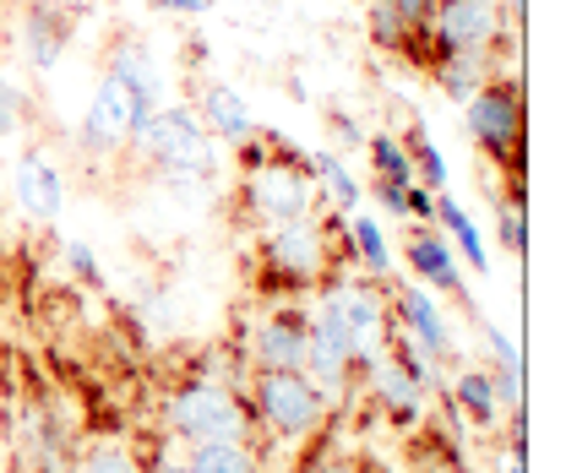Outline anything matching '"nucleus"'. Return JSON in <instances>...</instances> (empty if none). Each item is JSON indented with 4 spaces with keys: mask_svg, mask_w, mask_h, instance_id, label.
Segmentation results:
<instances>
[{
    "mask_svg": "<svg viewBox=\"0 0 566 473\" xmlns=\"http://www.w3.org/2000/svg\"><path fill=\"white\" fill-rule=\"evenodd\" d=\"M262 136H268L273 164L256 169V175H245V191H240L251 223H256V229H279V223H294V218H311V212H316L311 158H305L294 141H283L279 132H262Z\"/></svg>",
    "mask_w": 566,
    "mask_h": 473,
    "instance_id": "1",
    "label": "nucleus"
},
{
    "mask_svg": "<svg viewBox=\"0 0 566 473\" xmlns=\"http://www.w3.org/2000/svg\"><path fill=\"white\" fill-rule=\"evenodd\" d=\"M132 147H137L147 164H158L164 175L191 169V175H212V180H218L212 136H208L202 115H197L191 104H164V109H153V120L132 136Z\"/></svg>",
    "mask_w": 566,
    "mask_h": 473,
    "instance_id": "2",
    "label": "nucleus"
},
{
    "mask_svg": "<svg viewBox=\"0 0 566 473\" xmlns=\"http://www.w3.org/2000/svg\"><path fill=\"white\" fill-rule=\"evenodd\" d=\"M463 132L485 158L523 169V76L517 71L512 76H491L463 104Z\"/></svg>",
    "mask_w": 566,
    "mask_h": 473,
    "instance_id": "3",
    "label": "nucleus"
},
{
    "mask_svg": "<svg viewBox=\"0 0 566 473\" xmlns=\"http://www.w3.org/2000/svg\"><path fill=\"white\" fill-rule=\"evenodd\" d=\"M251 408L283 441H300V435H311V430L327 424V392L305 370H256Z\"/></svg>",
    "mask_w": 566,
    "mask_h": 473,
    "instance_id": "4",
    "label": "nucleus"
},
{
    "mask_svg": "<svg viewBox=\"0 0 566 473\" xmlns=\"http://www.w3.org/2000/svg\"><path fill=\"white\" fill-rule=\"evenodd\" d=\"M245 403L218 387V381H186L175 398H169V430L197 446V441H245Z\"/></svg>",
    "mask_w": 566,
    "mask_h": 473,
    "instance_id": "5",
    "label": "nucleus"
},
{
    "mask_svg": "<svg viewBox=\"0 0 566 473\" xmlns=\"http://www.w3.org/2000/svg\"><path fill=\"white\" fill-rule=\"evenodd\" d=\"M262 262L279 277L283 288H311L333 272V251H327V234H322V218H294V223H279L268 229L262 240Z\"/></svg>",
    "mask_w": 566,
    "mask_h": 473,
    "instance_id": "6",
    "label": "nucleus"
},
{
    "mask_svg": "<svg viewBox=\"0 0 566 473\" xmlns=\"http://www.w3.org/2000/svg\"><path fill=\"white\" fill-rule=\"evenodd\" d=\"M501 6L495 0H436L430 6V61H447V55H491L495 33H501Z\"/></svg>",
    "mask_w": 566,
    "mask_h": 473,
    "instance_id": "7",
    "label": "nucleus"
},
{
    "mask_svg": "<svg viewBox=\"0 0 566 473\" xmlns=\"http://www.w3.org/2000/svg\"><path fill=\"white\" fill-rule=\"evenodd\" d=\"M76 147L87 158H115L120 147H132V98L115 76H104L82 109V126H76Z\"/></svg>",
    "mask_w": 566,
    "mask_h": 473,
    "instance_id": "8",
    "label": "nucleus"
},
{
    "mask_svg": "<svg viewBox=\"0 0 566 473\" xmlns=\"http://www.w3.org/2000/svg\"><path fill=\"white\" fill-rule=\"evenodd\" d=\"M104 76H115L120 87H126V98H132V136L153 120V109H164V71L153 61V50L142 44V39H115V50H109V71Z\"/></svg>",
    "mask_w": 566,
    "mask_h": 473,
    "instance_id": "9",
    "label": "nucleus"
},
{
    "mask_svg": "<svg viewBox=\"0 0 566 473\" xmlns=\"http://www.w3.org/2000/svg\"><path fill=\"white\" fill-rule=\"evenodd\" d=\"M409 267L424 288L436 294H458L463 311H474V294L463 283V267H458V251L447 245V234H436L430 223H409Z\"/></svg>",
    "mask_w": 566,
    "mask_h": 473,
    "instance_id": "10",
    "label": "nucleus"
},
{
    "mask_svg": "<svg viewBox=\"0 0 566 473\" xmlns=\"http://www.w3.org/2000/svg\"><path fill=\"white\" fill-rule=\"evenodd\" d=\"M392 316H398V333L420 343L430 359H452V354H458L452 322L441 316V305L430 299V288H415V283H403V288L392 294Z\"/></svg>",
    "mask_w": 566,
    "mask_h": 473,
    "instance_id": "11",
    "label": "nucleus"
},
{
    "mask_svg": "<svg viewBox=\"0 0 566 473\" xmlns=\"http://www.w3.org/2000/svg\"><path fill=\"white\" fill-rule=\"evenodd\" d=\"M71 11L61 0H28L22 11V55L33 71H55L66 61V44H71Z\"/></svg>",
    "mask_w": 566,
    "mask_h": 473,
    "instance_id": "12",
    "label": "nucleus"
},
{
    "mask_svg": "<svg viewBox=\"0 0 566 473\" xmlns=\"http://www.w3.org/2000/svg\"><path fill=\"white\" fill-rule=\"evenodd\" d=\"M305 338H311L305 311H273L251 338V365L256 370H305Z\"/></svg>",
    "mask_w": 566,
    "mask_h": 473,
    "instance_id": "13",
    "label": "nucleus"
},
{
    "mask_svg": "<svg viewBox=\"0 0 566 473\" xmlns=\"http://www.w3.org/2000/svg\"><path fill=\"white\" fill-rule=\"evenodd\" d=\"M17 202L28 218H39V223H50V218H61L66 212V175L55 169V158L50 153H39V147H28L22 158H17Z\"/></svg>",
    "mask_w": 566,
    "mask_h": 473,
    "instance_id": "14",
    "label": "nucleus"
},
{
    "mask_svg": "<svg viewBox=\"0 0 566 473\" xmlns=\"http://www.w3.org/2000/svg\"><path fill=\"white\" fill-rule=\"evenodd\" d=\"M365 381H370V392H376V403L387 408V419L392 424H415L424 408V387L398 365V359H387V354H376L370 359V370H365Z\"/></svg>",
    "mask_w": 566,
    "mask_h": 473,
    "instance_id": "15",
    "label": "nucleus"
},
{
    "mask_svg": "<svg viewBox=\"0 0 566 473\" xmlns=\"http://www.w3.org/2000/svg\"><path fill=\"white\" fill-rule=\"evenodd\" d=\"M197 115H202L208 136L229 141V147H240L245 136H256V115H251V104H245V98H240V87H229V82H208V87H202Z\"/></svg>",
    "mask_w": 566,
    "mask_h": 473,
    "instance_id": "16",
    "label": "nucleus"
},
{
    "mask_svg": "<svg viewBox=\"0 0 566 473\" xmlns=\"http://www.w3.org/2000/svg\"><path fill=\"white\" fill-rule=\"evenodd\" d=\"M311 158V186H316V207L322 212H359V180L349 175V164L333 153V147H316L305 153Z\"/></svg>",
    "mask_w": 566,
    "mask_h": 473,
    "instance_id": "17",
    "label": "nucleus"
},
{
    "mask_svg": "<svg viewBox=\"0 0 566 473\" xmlns=\"http://www.w3.org/2000/svg\"><path fill=\"white\" fill-rule=\"evenodd\" d=\"M365 17H370V44H381L387 55H403V61H430V55H424L430 33L409 28V22L392 11V0H365Z\"/></svg>",
    "mask_w": 566,
    "mask_h": 473,
    "instance_id": "18",
    "label": "nucleus"
},
{
    "mask_svg": "<svg viewBox=\"0 0 566 473\" xmlns=\"http://www.w3.org/2000/svg\"><path fill=\"white\" fill-rule=\"evenodd\" d=\"M430 76H436V87L452 104H469L495 71H491V55H447V61H430Z\"/></svg>",
    "mask_w": 566,
    "mask_h": 473,
    "instance_id": "19",
    "label": "nucleus"
},
{
    "mask_svg": "<svg viewBox=\"0 0 566 473\" xmlns=\"http://www.w3.org/2000/svg\"><path fill=\"white\" fill-rule=\"evenodd\" d=\"M349 218V245H354V267H365V277L387 283L392 277V251H387V234L370 212H344Z\"/></svg>",
    "mask_w": 566,
    "mask_h": 473,
    "instance_id": "20",
    "label": "nucleus"
},
{
    "mask_svg": "<svg viewBox=\"0 0 566 473\" xmlns=\"http://www.w3.org/2000/svg\"><path fill=\"white\" fill-rule=\"evenodd\" d=\"M436 223L447 229V245H452V251H463V262H469V267H474V272H491V262H485V240H480L474 218L452 202L447 191H436Z\"/></svg>",
    "mask_w": 566,
    "mask_h": 473,
    "instance_id": "21",
    "label": "nucleus"
},
{
    "mask_svg": "<svg viewBox=\"0 0 566 473\" xmlns=\"http://www.w3.org/2000/svg\"><path fill=\"white\" fill-rule=\"evenodd\" d=\"M186 469L191 473H262L256 452L245 441H197L186 446Z\"/></svg>",
    "mask_w": 566,
    "mask_h": 473,
    "instance_id": "22",
    "label": "nucleus"
},
{
    "mask_svg": "<svg viewBox=\"0 0 566 473\" xmlns=\"http://www.w3.org/2000/svg\"><path fill=\"white\" fill-rule=\"evenodd\" d=\"M403 153H409V164H415V180H420L424 191H447V153L430 141V126H424L420 115H415V126L403 136Z\"/></svg>",
    "mask_w": 566,
    "mask_h": 473,
    "instance_id": "23",
    "label": "nucleus"
},
{
    "mask_svg": "<svg viewBox=\"0 0 566 473\" xmlns=\"http://www.w3.org/2000/svg\"><path fill=\"white\" fill-rule=\"evenodd\" d=\"M452 403L463 408L474 424H495V419H501V398H495L491 370H458V381H452Z\"/></svg>",
    "mask_w": 566,
    "mask_h": 473,
    "instance_id": "24",
    "label": "nucleus"
},
{
    "mask_svg": "<svg viewBox=\"0 0 566 473\" xmlns=\"http://www.w3.org/2000/svg\"><path fill=\"white\" fill-rule=\"evenodd\" d=\"M365 153H370V169H376V180H392V186H420L415 180V164H409V153H403V141L387 132L365 136Z\"/></svg>",
    "mask_w": 566,
    "mask_h": 473,
    "instance_id": "25",
    "label": "nucleus"
},
{
    "mask_svg": "<svg viewBox=\"0 0 566 473\" xmlns=\"http://www.w3.org/2000/svg\"><path fill=\"white\" fill-rule=\"evenodd\" d=\"M495 229H501V240H506V251H512V256H523V251H528V229H523V186H512V197H506V207H501Z\"/></svg>",
    "mask_w": 566,
    "mask_h": 473,
    "instance_id": "26",
    "label": "nucleus"
},
{
    "mask_svg": "<svg viewBox=\"0 0 566 473\" xmlns=\"http://www.w3.org/2000/svg\"><path fill=\"white\" fill-rule=\"evenodd\" d=\"M76 473H142V469H137V458H132L126 446L104 441V446H93V452L82 458V469Z\"/></svg>",
    "mask_w": 566,
    "mask_h": 473,
    "instance_id": "27",
    "label": "nucleus"
},
{
    "mask_svg": "<svg viewBox=\"0 0 566 473\" xmlns=\"http://www.w3.org/2000/svg\"><path fill=\"white\" fill-rule=\"evenodd\" d=\"M66 272L76 283H87V288H104L98 256H93V245H82V240H66Z\"/></svg>",
    "mask_w": 566,
    "mask_h": 473,
    "instance_id": "28",
    "label": "nucleus"
},
{
    "mask_svg": "<svg viewBox=\"0 0 566 473\" xmlns=\"http://www.w3.org/2000/svg\"><path fill=\"white\" fill-rule=\"evenodd\" d=\"M300 473H365V469H359L354 458H344V452H327V446H322L316 458L300 463Z\"/></svg>",
    "mask_w": 566,
    "mask_h": 473,
    "instance_id": "29",
    "label": "nucleus"
},
{
    "mask_svg": "<svg viewBox=\"0 0 566 473\" xmlns=\"http://www.w3.org/2000/svg\"><path fill=\"white\" fill-rule=\"evenodd\" d=\"M403 207H409V223H436V191L409 186V191H403Z\"/></svg>",
    "mask_w": 566,
    "mask_h": 473,
    "instance_id": "30",
    "label": "nucleus"
},
{
    "mask_svg": "<svg viewBox=\"0 0 566 473\" xmlns=\"http://www.w3.org/2000/svg\"><path fill=\"white\" fill-rule=\"evenodd\" d=\"M327 126H333V136H338L344 147H365V132H359V120H354V115H344V109H327Z\"/></svg>",
    "mask_w": 566,
    "mask_h": 473,
    "instance_id": "31",
    "label": "nucleus"
},
{
    "mask_svg": "<svg viewBox=\"0 0 566 473\" xmlns=\"http://www.w3.org/2000/svg\"><path fill=\"white\" fill-rule=\"evenodd\" d=\"M370 191H376V202L387 207L392 218H409V207H403V191H409V186H392V180H376Z\"/></svg>",
    "mask_w": 566,
    "mask_h": 473,
    "instance_id": "32",
    "label": "nucleus"
},
{
    "mask_svg": "<svg viewBox=\"0 0 566 473\" xmlns=\"http://www.w3.org/2000/svg\"><path fill=\"white\" fill-rule=\"evenodd\" d=\"M430 6H436V0H392V11H398L409 28H420V33H424V22H430Z\"/></svg>",
    "mask_w": 566,
    "mask_h": 473,
    "instance_id": "33",
    "label": "nucleus"
},
{
    "mask_svg": "<svg viewBox=\"0 0 566 473\" xmlns=\"http://www.w3.org/2000/svg\"><path fill=\"white\" fill-rule=\"evenodd\" d=\"M153 11H175V17H208L212 0H147Z\"/></svg>",
    "mask_w": 566,
    "mask_h": 473,
    "instance_id": "34",
    "label": "nucleus"
},
{
    "mask_svg": "<svg viewBox=\"0 0 566 473\" xmlns=\"http://www.w3.org/2000/svg\"><path fill=\"white\" fill-rule=\"evenodd\" d=\"M186 61H191V66H202V61H208V39H191V50H186Z\"/></svg>",
    "mask_w": 566,
    "mask_h": 473,
    "instance_id": "35",
    "label": "nucleus"
},
{
    "mask_svg": "<svg viewBox=\"0 0 566 473\" xmlns=\"http://www.w3.org/2000/svg\"><path fill=\"white\" fill-rule=\"evenodd\" d=\"M17 132V109H6V104H0V136H11Z\"/></svg>",
    "mask_w": 566,
    "mask_h": 473,
    "instance_id": "36",
    "label": "nucleus"
},
{
    "mask_svg": "<svg viewBox=\"0 0 566 473\" xmlns=\"http://www.w3.org/2000/svg\"><path fill=\"white\" fill-rule=\"evenodd\" d=\"M153 473H191V469H186V463H158Z\"/></svg>",
    "mask_w": 566,
    "mask_h": 473,
    "instance_id": "37",
    "label": "nucleus"
}]
</instances>
